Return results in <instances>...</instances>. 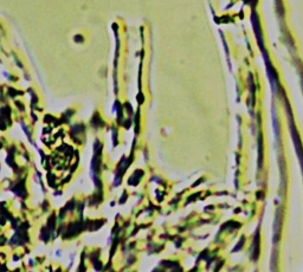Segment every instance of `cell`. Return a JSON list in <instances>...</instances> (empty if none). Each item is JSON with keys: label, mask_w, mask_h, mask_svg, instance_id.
Masks as SVG:
<instances>
[{"label": "cell", "mask_w": 303, "mask_h": 272, "mask_svg": "<svg viewBox=\"0 0 303 272\" xmlns=\"http://www.w3.org/2000/svg\"><path fill=\"white\" fill-rule=\"evenodd\" d=\"M81 230H82V227H81V225H79L78 222L69 225V227H68L66 232L64 233V238H72L73 235L78 234L79 232H81Z\"/></svg>", "instance_id": "cell-1"}, {"label": "cell", "mask_w": 303, "mask_h": 272, "mask_svg": "<svg viewBox=\"0 0 303 272\" xmlns=\"http://www.w3.org/2000/svg\"><path fill=\"white\" fill-rule=\"evenodd\" d=\"M55 221H56L55 215H51V217H50V219H49V221H48V227H49V230H50V231H52V230L55 228Z\"/></svg>", "instance_id": "cell-2"}, {"label": "cell", "mask_w": 303, "mask_h": 272, "mask_svg": "<svg viewBox=\"0 0 303 272\" xmlns=\"http://www.w3.org/2000/svg\"><path fill=\"white\" fill-rule=\"evenodd\" d=\"M49 231H50L49 227H44L43 230H41L40 235H41V239H43L44 241H48V239H49Z\"/></svg>", "instance_id": "cell-3"}, {"label": "cell", "mask_w": 303, "mask_h": 272, "mask_svg": "<svg viewBox=\"0 0 303 272\" xmlns=\"http://www.w3.org/2000/svg\"><path fill=\"white\" fill-rule=\"evenodd\" d=\"M243 243H244V238H241V239H240V241H239V244H238L237 246H236V247L233 248V252H236V251H239V250H240V248H241V245H243Z\"/></svg>", "instance_id": "cell-4"}]
</instances>
